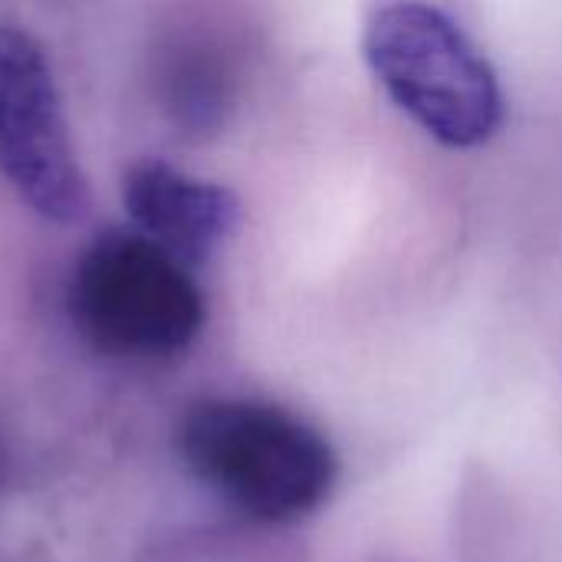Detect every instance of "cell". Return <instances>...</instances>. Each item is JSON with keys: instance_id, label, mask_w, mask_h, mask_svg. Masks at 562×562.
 Segmentation results:
<instances>
[{"instance_id": "6da1fadb", "label": "cell", "mask_w": 562, "mask_h": 562, "mask_svg": "<svg viewBox=\"0 0 562 562\" xmlns=\"http://www.w3.org/2000/svg\"><path fill=\"white\" fill-rule=\"evenodd\" d=\"M188 471L237 510L263 524L310 517L336 484L329 441L286 408L211 398L178 425Z\"/></svg>"}, {"instance_id": "7a4b0ae2", "label": "cell", "mask_w": 562, "mask_h": 562, "mask_svg": "<svg viewBox=\"0 0 562 562\" xmlns=\"http://www.w3.org/2000/svg\"><path fill=\"white\" fill-rule=\"evenodd\" d=\"M362 53L389 99L435 142L477 148L504 122V92L491 59L438 7L395 0L372 13Z\"/></svg>"}, {"instance_id": "3957f363", "label": "cell", "mask_w": 562, "mask_h": 562, "mask_svg": "<svg viewBox=\"0 0 562 562\" xmlns=\"http://www.w3.org/2000/svg\"><path fill=\"white\" fill-rule=\"evenodd\" d=\"M66 310L79 336L119 359H171L204 326L191 267L142 231L112 227L76 260Z\"/></svg>"}, {"instance_id": "277c9868", "label": "cell", "mask_w": 562, "mask_h": 562, "mask_svg": "<svg viewBox=\"0 0 562 562\" xmlns=\"http://www.w3.org/2000/svg\"><path fill=\"white\" fill-rule=\"evenodd\" d=\"M0 175L49 224H76L89 211L46 49L13 23L0 26Z\"/></svg>"}, {"instance_id": "5b68a950", "label": "cell", "mask_w": 562, "mask_h": 562, "mask_svg": "<svg viewBox=\"0 0 562 562\" xmlns=\"http://www.w3.org/2000/svg\"><path fill=\"white\" fill-rule=\"evenodd\" d=\"M122 201L135 231L188 267L211 260L244 214L231 188L194 178L161 158L135 161L125 171Z\"/></svg>"}, {"instance_id": "8992f818", "label": "cell", "mask_w": 562, "mask_h": 562, "mask_svg": "<svg viewBox=\"0 0 562 562\" xmlns=\"http://www.w3.org/2000/svg\"><path fill=\"white\" fill-rule=\"evenodd\" d=\"M231 92L227 72L204 53L181 59L168 72V112L188 132H211L224 122Z\"/></svg>"}]
</instances>
